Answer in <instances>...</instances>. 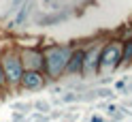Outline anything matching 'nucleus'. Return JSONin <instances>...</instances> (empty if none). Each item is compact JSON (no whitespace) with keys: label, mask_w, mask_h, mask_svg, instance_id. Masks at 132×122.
Wrapping results in <instances>:
<instances>
[{"label":"nucleus","mask_w":132,"mask_h":122,"mask_svg":"<svg viewBox=\"0 0 132 122\" xmlns=\"http://www.w3.org/2000/svg\"><path fill=\"white\" fill-rule=\"evenodd\" d=\"M70 47H49L47 54L43 56L45 58V69H47V75L49 77H60L62 73L66 71V64L70 60Z\"/></svg>","instance_id":"f257e3e1"},{"label":"nucleus","mask_w":132,"mask_h":122,"mask_svg":"<svg viewBox=\"0 0 132 122\" xmlns=\"http://www.w3.org/2000/svg\"><path fill=\"white\" fill-rule=\"evenodd\" d=\"M121 62V43L117 41H111L109 45H104L100 49V60H98V71L109 73L113 71L117 64Z\"/></svg>","instance_id":"f03ea898"},{"label":"nucleus","mask_w":132,"mask_h":122,"mask_svg":"<svg viewBox=\"0 0 132 122\" xmlns=\"http://www.w3.org/2000/svg\"><path fill=\"white\" fill-rule=\"evenodd\" d=\"M0 60H2V69H4L6 81H11V84H19L23 71H26V69H23V62H21V56H17L15 52H6Z\"/></svg>","instance_id":"7ed1b4c3"},{"label":"nucleus","mask_w":132,"mask_h":122,"mask_svg":"<svg viewBox=\"0 0 132 122\" xmlns=\"http://www.w3.org/2000/svg\"><path fill=\"white\" fill-rule=\"evenodd\" d=\"M21 62H23V69H36V71H40L45 67L43 54L36 52V49H23L21 52Z\"/></svg>","instance_id":"20e7f679"},{"label":"nucleus","mask_w":132,"mask_h":122,"mask_svg":"<svg viewBox=\"0 0 132 122\" xmlns=\"http://www.w3.org/2000/svg\"><path fill=\"white\" fill-rule=\"evenodd\" d=\"M43 84H45V79L40 75V71H36V69H26L23 71V75H21V86L23 88L36 90V88H40Z\"/></svg>","instance_id":"39448f33"},{"label":"nucleus","mask_w":132,"mask_h":122,"mask_svg":"<svg viewBox=\"0 0 132 122\" xmlns=\"http://www.w3.org/2000/svg\"><path fill=\"white\" fill-rule=\"evenodd\" d=\"M100 49H102L100 45H94L92 49H87V52H85V56H83V69H81V71H85V73H96V71H98Z\"/></svg>","instance_id":"423d86ee"},{"label":"nucleus","mask_w":132,"mask_h":122,"mask_svg":"<svg viewBox=\"0 0 132 122\" xmlns=\"http://www.w3.org/2000/svg\"><path fill=\"white\" fill-rule=\"evenodd\" d=\"M83 56H85V52H72L68 64H66V71H70V73H81V69H83Z\"/></svg>","instance_id":"0eeeda50"},{"label":"nucleus","mask_w":132,"mask_h":122,"mask_svg":"<svg viewBox=\"0 0 132 122\" xmlns=\"http://www.w3.org/2000/svg\"><path fill=\"white\" fill-rule=\"evenodd\" d=\"M121 62H132V39L121 45Z\"/></svg>","instance_id":"6e6552de"},{"label":"nucleus","mask_w":132,"mask_h":122,"mask_svg":"<svg viewBox=\"0 0 132 122\" xmlns=\"http://www.w3.org/2000/svg\"><path fill=\"white\" fill-rule=\"evenodd\" d=\"M28 13H30V4H23V6H21V11L17 13V17H15V24L19 26V24L26 19V15H28Z\"/></svg>","instance_id":"1a4fd4ad"},{"label":"nucleus","mask_w":132,"mask_h":122,"mask_svg":"<svg viewBox=\"0 0 132 122\" xmlns=\"http://www.w3.org/2000/svg\"><path fill=\"white\" fill-rule=\"evenodd\" d=\"M6 77H4V69H2V60H0V84H4Z\"/></svg>","instance_id":"9d476101"},{"label":"nucleus","mask_w":132,"mask_h":122,"mask_svg":"<svg viewBox=\"0 0 132 122\" xmlns=\"http://www.w3.org/2000/svg\"><path fill=\"white\" fill-rule=\"evenodd\" d=\"M21 2V0H11V6H13V9H17V4Z\"/></svg>","instance_id":"9b49d317"}]
</instances>
